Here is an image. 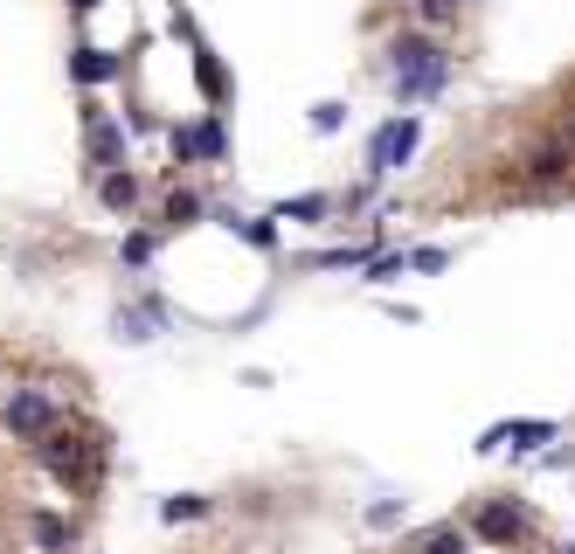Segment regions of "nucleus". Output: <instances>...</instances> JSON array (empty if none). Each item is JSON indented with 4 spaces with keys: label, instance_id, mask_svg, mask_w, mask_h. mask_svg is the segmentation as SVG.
<instances>
[{
    "label": "nucleus",
    "instance_id": "1",
    "mask_svg": "<svg viewBox=\"0 0 575 554\" xmlns=\"http://www.w3.org/2000/svg\"><path fill=\"white\" fill-rule=\"evenodd\" d=\"M389 84H395V104H430L444 98L451 84V49L437 35H395L389 49Z\"/></svg>",
    "mask_w": 575,
    "mask_h": 554
},
{
    "label": "nucleus",
    "instance_id": "2",
    "mask_svg": "<svg viewBox=\"0 0 575 554\" xmlns=\"http://www.w3.org/2000/svg\"><path fill=\"white\" fill-rule=\"evenodd\" d=\"M42 465L56 471V485L70 500H90L105 485V436H76V430H49L42 436Z\"/></svg>",
    "mask_w": 575,
    "mask_h": 554
},
{
    "label": "nucleus",
    "instance_id": "3",
    "mask_svg": "<svg viewBox=\"0 0 575 554\" xmlns=\"http://www.w3.org/2000/svg\"><path fill=\"white\" fill-rule=\"evenodd\" d=\"M416 146H424V119H416V111H395V119L368 139V174H375V181L402 174V167L416 160Z\"/></svg>",
    "mask_w": 575,
    "mask_h": 554
},
{
    "label": "nucleus",
    "instance_id": "4",
    "mask_svg": "<svg viewBox=\"0 0 575 554\" xmlns=\"http://www.w3.org/2000/svg\"><path fill=\"white\" fill-rule=\"evenodd\" d=\"M84 160L111 174V167H132V146H125V125L111 119L105 104H84Z\"/></svg>",
    "mask_w": 575,
    "mask_h": 554
},
{
    "label": "nucleus",
    "instance_id": "5",
    "mask_svg": "<svg viewBox=\"0 0 575 554\" xmlns=\"http://www.w3.org/2000/svg\"><path fill=\"white\" fill-rule=\"evenodd\" d=\"M8 430L22 436V444H42L49 430H63V403H56L49 389H14V403H8Z\"/></svg>",
    "mask_w": 575,
    "mask_h": 554
},
{
    "label": "nucleus",
    "instance_id": "6",
    "mask_svg": "<svg viewBox=\"0 0 575 554\" xmlns=\"http://www.w3.org/2000/svg\"><path fill=\"white\" fill-rule=\"evenodd\" d=\"M167 146H174V160H181V167H195V160H222V152H229L222 111H208V119H187V125H167Z\"/></svg>",
    "mask_w": 575,
    "mask_h": 554
},
{
    "label": "nucleus",
    "instance_id": "7",
    "mask_svg": "<svg viewBox=\"0 0 575 554\" xmlns=\"http://www.w3.org/2000/svg\"><path fill=\"white\" fill-rule=\"evenodd\" d=\"M554 444V423L548 416H521V423H492L486 436H478V451H513V457H527V451H541Z\"/></svg>",
    "mask_w": 575,
    "mask_h": 554
},
{
    "label": "nucleus",
    "instance_id": "8",
    "mask_svg": "<svg viewBox=\"0 0 575 554\" xmlns=\"http://www.w3.org/2000/svg\"><path fill=\"white\" fill-rule=\"evenodd\" d=\"M521 533H527V513L506 506V500H486L472 513V541H486V547H513Z\"/></svg>",
    "mask_w": 575,
    "mask_h": 554
},
{
    "label": "nucleus",
    "instance_id": "9",
    "mask_svg": "<svg viewBox=\"0 0 575 554\" xmlns=\"http://www.w3.org/2000/svg\"><path fill=\"white\" fill-rule=\"evenodd\" d=\"M125 76V63L111 49H98V42H76L70 49V84H84V90H98V84H119Z\"/></svg>",
    "mask_w": 575,
    "mask_h": 554
},
{
    "label": "nucleus",
    "instance_id": "10",
    "mask_svg": "<svg viewBox=\"0 0 575 554\" xmlns=\"http://www.w3.org/2000/svg\"><path fill=\"white\" fill-rule=\"evenodd\" d=\"M160 319H167V305H160V298H152L146 312H139V305H119V319H111V333H119L125 347H146V340L160 333Z\"/></svg>",
    "mask_w": 575,
    "mask_h": 554
},
{
    "label": "nucleus",
    "instance_id": "11",
    "mask_svg": "<svg viewBox=\"0 0 575 554\" xmlns=\"http://www.w3.org/2000/svg\"><path fill=\"white\" fill-rule=\"evenodd\" d=\"M216 222L229 229V236H243L250 250H278V216H236V208H222Z\"/></svg>",
    "mask_w": 575,
    "mask_h": 554
},
{
    "label": "nucleus",
    "instance_id": "12",
    "mask_svg": "<svg viewBox=\"0 0 575 554\" xmlns=\"http://www.w3.org/2000/svg\"><path fill=\"white\" fill-rule=\"evenodd\" d=\"M98 201L111 208V216H132V208H139V174H132V167H111V174H98Z\"/></svg>",
    "mask_w": 575,
    "mask_h": 554
},
{
    "label": "nucleus",
    "instance_id": "13",
    "mask_svg": "<svg viewBox=\"0 0 575 554\" xmlns=\"http://www.w3.org/2000/svg\"><path fill=\"white\" fill-rule=\"evenodd\" d=\"M195 84H201L208 104L229 98V76H222V63H216V49H208V42H195Z\"/></svg>",
    "mask_w": 575,
    "mask_h": 554
},
{
    "label": "nucleus",
    "instance_id": "14",
    "mask_svg": "<svg viewBox=\"0 0 575 554\" xmlns=\"http://www.w3.org/2000/svg\"><path fill=\"white\" fill-rule=\"evenodd\" d=\"M201 216H208V208H201L195 187H174V195H167V208H160V222H167V229H195Z\"/></svg>",
    "mask_w": 575,
    "mask_h": 554
},
{
    "label": "nucleus",
    "instance_id": "15",
    "mask_svg": "<svg viewBox=\"0 0 575 554\" xmlns=\"http://www.w3.org/2000/svg\"><path fill=\"white\" fill-rule=\"evenodd\" d=\"M568 167H575V152H568V146H548V152H534L527 174L541 181V187H554V181H568Z\"/></svg>",
    "mask_w": 575,
    "mask_h": 554
},
{
    "label": "nucleus",
    "instance_id": "16",
    "mask_svg": "<svg viewBox=\"0 0 575 554\" xmlns=\"http://www.w3.org/2000/svg\"><path fill=\"white\" fill-rule=\"evenodd\" d=\"M354 263H375L368 243H347V250H319V257H305V271H354Z\"/></svg>",
    "mask_w": 575,
    "mask_h": 554
},
{
    "label": "nucleus",
    "instance_id": "17",
    "mask_svg": "<svg viewBox=\"0 0 575 554\" xmlns=\"http://www.w3.org/2000/svg\"><path fill=\"white\" fill-rule=\"evenodd\" d=\"M70 520H63V513H35V547H42V554H63L70 547Z\"/></svg>",
    "mask_w": 575,
    "mask_h": 554
},
{
    "label": "nucleus",
    "instance_id": "18",
    "mask_svg": "<svg viewBox=\"0 0 575 554\" xmlns=\"http://www.w3.org/2000/svg\"><path fill=\"white\" fill-rule=\"evenodd\" d=\"M271 216H278V222H319V216H333V195H298V201H278Z\"/></svg>",
    "mask_w": 575,
    "mask_h": 554
},
{
    "label": "nucleus",
    "instance_id": "19",
    "mask_svg": "<svg viewBox=\"0 0 575 554\" xmlns=\"http://www.w3.org/2000/svg\"><path fill=\"white\" fill-rule=\"evenodd\" d=\"M201 513H208V500H201V492H174V500H160V520H167V527L201 520Z\"/></svg>",
    "mask_w": 575,
    "mask_h": 554
},
{
    "label": "nucleus",
    "instance_id": "20",
    "mask_svg": "<svg viewBox=\"0 0 575 554\" xmlns=\"http://www.w3.org/2000/svg\"><path fill=\"white\" fill-rule=\"evenodd\" d=\"M416 554H472V533L465 527H437V533H424Z\"/></svg>",
    "mask_w": 575,
    "mask_h": 554
},
{
    "label": "nucleus",
    "instance_id": "21",
    "mask_svg": "<svg viewBox=\"0 0 575 554\" xmlns=\"http://www.w3.org/2000/svg\"><path fill=\"white\" fill-rule=\"evenodd\" d=\"M152 250H160V236H152V229H132V236H125V263H132V271H146Z\"/></svg>",
    "mask_w": 575,
    "mask_h": 554
},
{
    "label": "nucleus",
    "instance_id": "22",
    "mask_svg": "<svg viewBox=\"0 0 575 554\" xmlns=\"http://www.w3.org/2000/svg\"><path fill=\"white\" fill-rule=\"evenodd\" d=\"M402 271H409V257H395V250H389V257H375V263H368V284H395Z\"/></svg>",
    "mask_w": 575,
    "mask_h": 554
},
{
    "label": "nucleus",
    "instance_id": "23",
    "mask_svg": "<svg viewBox=\"0 0 575 554\" xmlns=\"http://www.w3.org/2000/svg\"><path fill=\"white\" fill-rule=\"evenodd\" d=\"M340 125H347V104H333V98L313 104V132H340Z\"/></svg>",
    "mask_w": 575,
    "mask_h": 554
},
{
    "label": "nucleus",
    "instance_id": "24",
    "mask_svg": "<svg viewBox=\"0 0 575 554\" xmlns=\"http://www.w3.org/2000/svg\"><path fill=\"white\" fill-rule=\"evenodd\" d=\"M416 14H424V22H430V28H444V22H451V14H457V0H416Z\"/></svg>",
    "mask_w": 575,
    "mask_h": 554
},
{
    "label": "nucleus",
    "instance_id": "25",
    "mask_svg": "<svg viewBox=\"0 0 575 554\" xmlns=\"http://www.w3.org/2000/svg\"><path fill=\"white\" fill-rule=\"evenodd\" d=\"M395 520H402V500H375V506H368V527H381V533H389Z\"/></svg>",
    "mask_w": 575,
    "mask_h": 554
},
{
    "label": "nucleus",
    "instance_id": "26",
    "mask_svg": "<svg viewBox=\"0 0 575 554\" xmlns=\"http://www.w3.org/2000/svg\"><path fill=\"white\" fill-rule=\"evenodd\" d=\"M444 263H451V250H437V243L430 250H409V271H444Z\"/></svg>",
    "mask_w": 575,
    "mask_h": 554
},
{
    "label": "nucleus",
    "instance_id": "27",
    "mask_svg": "<svg viewBox=\"0 0 575 554\" xmlns=\"http://www.w3.org/2000/svg\"><path fill=\"white\" fill-rule=\"evenodd\" d=\"M70 14H98V0H70Z\"/></svg>",
    "mask_w": 575,
    "mask_h": 554
},
{
    "label": "nucleus",
    "instance_id": "28",
    "mask_svg": "<svg viewBox=\"0 0 575 554\" xmlns=\"http://www.w3.org/2000/svg\"><path fill=\"white\" fill-rule=\"evenodd\" d=\"M562 146H568V152H575V119H568V125H562Z\"/></svg>",
    "mask_w": 575,
    "mask_h": 554
},
{
    "label": "nucleus",
    "instance_id": "29",
    "mask_svg": "<svg viewBox=\"0 0 575 554\" xmlns=\"http://www.w3.org/2000/svg\"><path fill=\"white\" fill-rule=\"evenodd\" d=\"M402 8H416V0H402Z\"/></svg>",
    "mask_w": 575,
    "mask_h": 554
},
{
    "label": "nucleus",
    "instance_id": "30",
    "mask_svg": "<svg viewBox=\"0 0 575 554\" xmlns=\"http://www.w3.org/2000/svg\"><path fill=\"white\" fill-rule=\"evenodd\" d=\"M562 554H575V547H562Z\"/></svg>",
    "mask_w": 575,
    "mask_h": 554
}]
</instances>
